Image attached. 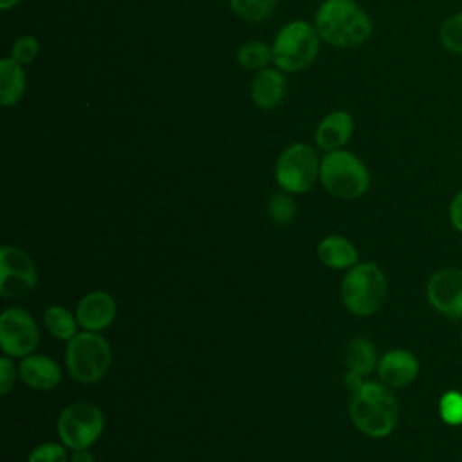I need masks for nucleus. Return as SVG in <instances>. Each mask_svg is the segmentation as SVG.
Segmentation results:
<instances>
[{
    "instance_id": "obj_1",
    "label": "nucleus",
    "mask_w": 462,
    "mask_h": 462,
    "mask_svg": "<svg viewBox=\"0 0 462 462\" xmlns=\"http://www.w3.org/2000/svg\"><path fill=\"white\" fill-rule=\"evenodd\" d=\"M316 29L327 43L350 49L370 38L372 22L354 0H325L316 11Z\"/></svg>"
},
{
    "instance_id": "obj_17",
    "label": "nucleus",
    "mask_w": 462,
    "mask_h": 462,
    "mask_svg": "<svg viewBox=\"0 0 462 462\" xmlns=\"http://www.w3.org/2000/svg\"><path fill=\"white\" fill-rule=\"evenodd\" d=\"M319 260L334 269H350L357 263V251L350 240L345 236H327L318 245Z\"/></svg>"
},
{
    "instance_id": "obj_13",
    "label": "nucleus",
    "mask_w": 462,
    "mask_h": 462,
    "mask_svg": "<svg viewBox=\"0 0 462 462\" xmlns=\"http://www.w3.org/2000/svg\"><path fill=\"white\" fill-rule=\"evenodd\" d=\"M116 312L117 309L114 298L103 291H96L83 296V300L78 303L76 319L85 330L97 332L114 321Z\"/></svg>"
},
{
    "instance_id": "obj_16",
    "label": "nucleus",
    "mask_w": 462,
    "mask_h": 462,
    "mask_svg": "<svg viewBox=\"0 0 462 462\" xmlns=\"http://www.w3.org/2000/svg\"><path fill=\"white\" fill-rule=\"evenodd\" d=\"M18 374L27 386H31L34 390H42V392H49V390L56 388L61 379L60 366L47 356L23 357V361L18 368Z\"/></svg>"
},
{
    "instance_id": "obj_27",
    "label": "nucleus",
    "mask_w": 462,
    "mask_h": 462,
    "mask_svg": "<svg viewBox=\"0 0 462 462\" xmlns=\"http://www.w3.org/2000/svg\"><path fill=\"white\" fill-rule=\"evenodd\" d=\"M27 462H67V451L56 442H47L34 448Z\"/></svg>"
},
{
    "instance_id": "obj_6",
    "label": "nucleus",
    "mask_w": 462,
    "mask_h": 462,
    "mask_svg": "<svg viewBox=\"0 0 462 462\" xmlns=\"http://www.w3.org/2000/svg\"><path fill=\"white\" fill-rule=\"evenodd\" d=\"M112 361V350L105 337L96 332L76 334L65 354V363L70 377L81 384H90L101 379Z\"/></svg>"
},
{
    "instance_id": "obj_29",
    "label": "nucleus",
    "mask_w": 462,
    "mask_h": 462,
    "mask_svg": "<svg viewBox=\"0 0 462 462\" xmlns=\"http://www.w3.org/2000/svg\"><path fill=\"white\" fill-rule=\"evenodd\" d=\"M448 220L451 227L462 235V189H458L448 206Z\"/></svg>"
},
{
    "instance_id": "obj_5",
    "label": "nucleus",
    "mask_w": 462,
    "mask_h": 462,
    "mask_svg": "<svg viewBox=\"0 0 462 462\" xmlns=\"http://www.w3.org/2000/svg\"><path fill=\"white\" fill-rule=\"evenodd\" d=\"M273 61L283 72L307 69L319 49L318 29L303 20H294L280 29L273 42Z\"/></svg>"
},
{
    "instance_id": "obj_33",
    "label": "nucleus",
    "mask_w": 462,
    "mask_h": 462,
    "mask_svg": "<svg viewBox=\"0 0 462 462\" xmlns=\"http://www.w3.org/2000/svg\"><path fill=\"white\" fill-rule=\"evenodd\" d=\"M460 341H462V325H460Z\"/></svg>"
},
{
    "instance_id": "obj_3",
    "label": "nucleus",
    "mask_w": 462,
    "mask_h": 462,
    "mask_svg": "<svg viewBox=\"0 0 462 462\" xmlns=\"http://www.w3.org/2000/svg\"><path fill=\"white\" fill-rule=\"evenodd\" d=\"M388 294V282L381 267L374 262L352 265L341 283V300L356 316L375 314Z\"/></svg>"
},
{
    "instance_id": "obj_21",
    "label": "nucleus",
    "mask_w": 462,
    "mask_h": 462,
    "mask_svg": "<svg viewBox=\"0 0 462 462\" xmlns=\"http://www.w3.org/2000/svg\"><path fill=\"white\" fill-rule=\"evenodd\" d=\"M440 45L457 56H462V11L449 14L439 29Z\"/></svg>"
},
{
    "instance_id": "obj_31",
    "label": "nucleus",
    "mask_w": 462,
    "mask_h": 462,
    "mask_svg": "<svg viewBox=\"0 0 462 462\" xmlns=\"http://www.w3.org/2000/svg\"><path fill=\"white\" fill-rule=\"evenodd\" d=\"M70 462H94V457L88 449H74Z\"/></svg>"
},
{
    "instance_id": "obj_18",
    "label": "nucleus",
    "mask_w": 462,
    "mask_h": 462,
    "mask_svg": "<svg viewBox=\"0 0 462 462\" xmlns=\"http://www.w3.org/2000/svg\"><path fill=\"white\" fill-rule=\"evenodd\" d=\"M25 92V72L23 65L13 58L0 61V103L2 106L16 105Z\"/></svg>"
},
{
    "instance_id": "obj_2",
    "label": "nucleus",
    "mask_w": 462,
    "mask_h": 462,
    "mask_svg": "<svg viewBox=\"0 0 462 462\" xmlns=\"http://www.w3.org/2000/svg\"><path fill=\"white\" fill-rule=\"evenodd\" d=\"M383 383L365 381L352 393L350 417L359 431L368 437L383 439L390 435L399 419V404L393 393Z\"/></svg>"
},
{
    "instance_id": "obj_24",
    "label": "nucleus",
    "mask_w": 462,
    "mask_h": 462,
    "mask_svg": "<svg viewBox=\"0 0 462 462\" xmlns=\"http://www.w3.org/2000/svg\"><path fill=\"white\" fill-rule=\"evenodd\" d=\"M439 417L448 426H462V392L446 390L439 399Z\"/></svg>"
},
{
    "instance_id": "obj_32",
    "label": "nucleus",
    "mask_w": 462,
    "mask_h": 462,
    "mask_svg": "<svg viewBox=\"0 0 462 462\" xmlns=\"http://www.w3.org/2000/svg\"><path fill=\"white\" fill-rule=\"evenodd\" d=\"M20 4V0H0V7L4 9V11H7V9H13L14 5H18Z\"/></svg>"
},
{
    "instance_id": "obj_9",
    "label": "nucleus",
    "mask_w": 462,
    "mask_h": 462,
    "mask_svg": "<svg viewBox=\"0 0 462 462\" xmlns=\"http://www.w3.org/2000/svg\"><path fill=\"white\" fill-rule=\"evenodd\" d=\"M426 300L448 319H462V267L437 269L426 283Z\"/></svg>"
},
{
    "instance_id": "obj_15",
    "label": "nucleus",
    "mask_w": 462,
    "mask_h": 462,
    "mask_svg": "<svg viewBox=\"0 0 462 462\" xmlns=\"http://www.w3.org/2000/svg\"><path fill=\"white\" fill-rule=\"evenodd\" d=\"M354 132V121L352 116L345 110L330 112L321 119V123L316 128V143L319 148L332 152L341 150L343 144L348 143Z\"/></svg>"
},
{
    "instance_id": "obj_8",
    "label": "nucleus",
    "mask_w": 462,
    "mask_h": 462,
    "mask_svg": "<svg viewBox=\"0 0 462 462\" xmlns=\"http://www.w3.org/2000/svg\"><path fill=\"white\" fill-rule=\"evenodd\" d=\"M278 184L289 193L309 191L319 177V162L316 152L303 143L285 148L274 166Z\"/></svg>"
},
{
    "instance_id": "obj_22",
    "label": "nucleus",
    "mask_w": 462,
    "mask_h": 462,
    "mask_svg": "<svg viewBox=\"0 0 462 462\" xmlns=\"http://www.w3.org/2000/svg\"><path fill=\"white\" fill-rule=\"evenodd\" d=\"M229 5L245 22H262L273 13L276 0H229Z\"/></svg>"
},
{
    "instance_id": "obj_7",
    "label": "nucleus",
    "mask_w": 462,
    "mask_h": 462,
    "mask_svg": "<svg viewBox=\"0 0 462 462\" xmlns=\"http://www.w3.org/2000/svg\"><path fill=\"white\" fill-rule=\"evenodd\" d=\"M103 413L92 402L69 404L58 417L56 430L61 442L70 449H88L103 431Z\"/></svg>"
},
{
    "instance_id": "obj_14",
    "label": "nucleus",
    "mask_w": 462,
    "mask_h": 462,
    "mask_svg": "<svg viewBox=\"0 0 462 462\" xmlns=\"http://www.w3.org/2000/svg\"><path fill=\"white\" fill-rule=\"evenodd\" d=\"M287 92V81L280 69H262L251 83V97L258 108L278 106Z\"/></svg>"
},
{
    "instance_id": "obj_10",
    "label": "nucleus",
    "mask_w": 462,
    "mask_h": 462,
    "mask_svg": "<svg viewBox=\"0 0 462 462\" xmlns=\"http://www.w3.org/2000/svg\"><path fill=\"white\" fill-rule=\"evenodd\" d=\"M36 285L32 260L18 247L4 245L0 249V294L7 300L29 294Z\"/></svg>"
},
{
    "instance_id": "obj_30",
    "label": "nucleus",
    "mask_w": 462,
    "mask_h": 462,
    "mask_svg": "<svg viewBox=\"0 0 462 462\" xmlns=\"http://www.w3.org/2000/svg\"><path fill=\"white\" fill-rule=\"evenodd\" d=\"M363 375H359V374H356V372H350L348 370V374L345 375V384H346V388L354 393V392H357L361 386H363Z\"/></svg>"
},
{
    "instance_id": "obj_25",
    "label": "nucleus",
    "mask_w": 462,
    "mask_h": 462,
    "mask_svg": "<svg viewBox=\"0 0 462 462\" xmlns=\"http://www.w3.org/2000/svg\"><path fill=\"white\" fill-rule=\"evenodd\" d=\"M269 217L276 224H289L294 218L296 208L289 195L285 193H274L269 200Z\"/></svg>"
},
{
    "instance_id": "obj_11",
    "label": "nucleus",
    "mask_w": 462,
    "mask_h": 462,
    "mask_svg": "<svg viewBox=\"0 0 462 462\" xmlns=\"http://www.w3.org/2000/svg\"><path fill=\"white\" fill-rule=\"evenodd\" d=\"M38 327L23 309H7L0 316V345L11 357H27L38 345Z\"/></svg>"
},
{
    "instance_id": "obj_19",
    "label": "nucleus",
    "mask_w": 462,
    "mask_h": 462,
    "mask_svg": "<svg viewBox=\"0 0 462 462\" xmlns=\"http://www.w3.org/2000/svg\"><path fill=\"white\" fill-rule=\"evenodd\" d=\"M345 359H346L348 370L363 377L372 374V370L377 368V361H379L375 354V346L366 337H354L346 346Z\"/></svg>"
},
{
    "instance_id": "obj_23",
    "label": "nucleus",
    "mask_w": 462,
    "mask_h": 462,
    "mask_svg": "<svg viewBox=\"0 0 462 462\" xmlns=\"http://www.w3.org/2000/svg\"><path fill=\"white\" fill-rule=\"evenodd\" d=\"M273 60V49H269L263 42H249L240 47L238 61L242 67L251 70H262Z\"/></svg>"
},
{
    "instance_id": "obj_26",
    "label": "nucleus",
    "mask_w": 462,
    "mask_h": 462,
    "mask_svg": "<svg viewBox=\"0 0 462 462\" xmlns=\"http://www.w3.org/2000/svg\"><path fill=\"white\" fill-rule=\"evenodd\" d=\"M40 52V42L31 36V34H25V36H20L14 43H13V49H11V58L20 63V65H27L31 61L36 60Z\"/></svg>"
},
{
    "instance_id": "obj_28",
    "label": "nucleus",
    "mask_w": 462,
    "mask_h": 462,
    "mask_svg": "<svg viewBox=\"0 0 462 462\" xmlns=\"http://www.w3.org/2000/svg\"><path fill=\"white\" fill-rule=\"evenodd\" d=\"M14 379H16L14 365L11 363V359L2 357L0 359V393L2 395H7L13 390Z\"/></svg>"
},
{
    "instance_id": "obj_20",
    "label": "nucleus",
    "mask_w": 462,
    "mask_h": 462,
    "mask_svg": "<svg viewBox=\"0 0 462 462\" xmlns=\"http://www.w3.org/2000/svg\"><path fill=\"white\" fill-rule=\"evenodd\" d=\"M45 328L58 339L70 341L76 336V323L74 316L61 305H52L43 314Z\"/></svg>"
},
{
    "instance_id": "obj_12",
    "label": "nucleus",
    "mask_w": 462,
    "mask_h": 462,
    "mask_svg": "<svg viewBox=\"0 0 462 462\" xmlns=\"http://www.w3.org/2000/svg\"><path fill=\"white\" fill-rule=\"evenodd\" d=\"M419 359L406 348L384 352L377 361V375L388 388H406L419 375Z\"/></svg>"
},
{
    "instance_id": "obj_4",
    "label": "nucleus",
    "mask_w": 462,
    "mask_h": 462,
    "mask_svg": "<svg viewBox=\"0 0 462 462\" xmlns=\"http://www.w3.org/2000/svg\"><path fill=\"white\" fill-rule=\"evenodd\" d=\"M319 180L337 199H357L366 193L370 175L359 157L346 150H332L319 162Z\"/></svg>"
}]
</instances>
